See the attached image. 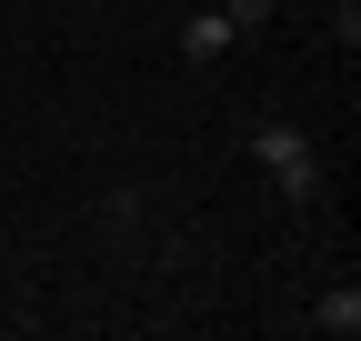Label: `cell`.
Returning a JSON list of instances; mask_svg holds the SVG:
<instances>
[{
    "label": "cell",
    "mask_w": 361,
    "mask_h": 341,
    "mask_svg": "<svg viewBox=\"0 0 361 341\" xmlns=\"http://www.w3.org/2000/svg\"><path fill=\"white\" fill-rule=\"evenodd\" d=\"M231 20H221V0H211V11H180V61H191V70H221V61H231Z\"/></svg>",
    "instance_id": "cell-2"
},
{
    "label": "cell",
    "mask_w": 361,
    "mask_h": 341,
    "mask_svg": "<svg viewBox=\"0 0 361 341\" xmlns=\"http://www.w3.org/2000/svg\"><path fill=\"white\" fill-rule=\"evenodd\" d=\"M311 321H322L331 341H351V331H361V291H351V281H331L322 302H311Z\"/></svg>",
    "instance_id": "cell-3"
},
{
    "label": "cell",
    "mask_w": 361,
    "mask_h": 341,
    "mask_svg": "<svg viewBox=\"0 0 361 341\" xmlns=\"http://www.w3.org/2000/svg\"><path fill=\"white\" fill-rule=\"evenodd\" d=\"M271 11H281V0H221V20H231V30H261Z\"/></svg>",
    "instance_id": "cell-4"
},
{
    "label": "cell",
    "mask_w": 361,
    "mask_h": 341,
    "mask_svg": "<svg viewBox=\"0 0 361 341\" xmlns=\"http://www.w3.org/2000/svg\"><path fill=\"white\" fill-rule=\"evenodd\" d=\"M251 161L291 201H322V161H311V131H301V120H251Z\"/></svg>",
    "instance_id": "cell-1"
}]
</instances>
